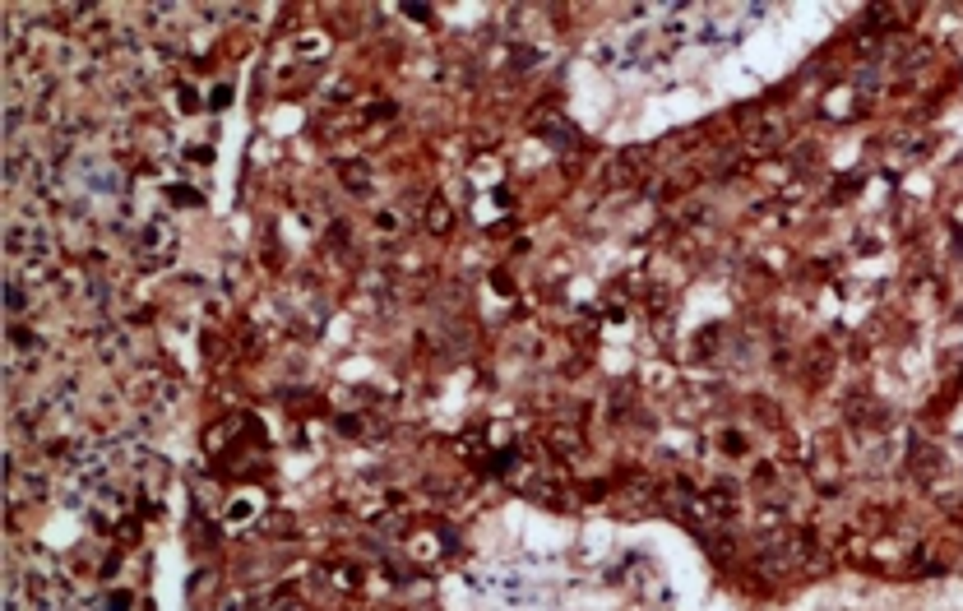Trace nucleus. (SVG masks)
Returning <instances> with one entry per match:
<instances>
[{
    "instance_id": "f257e3e1",
    "label": "nucleus",
    "mask_w": 963,
    "mask_h": 611,
    "mask_svg": "<svg viewBox=\"0 0 963 611\" xmlns=\"http://www.w3.org/2000/svg\"><path fill=\"white\" fill-rule=\"evenodd\" d=\"M139 259L149 264V269H162V264L176 259V232L167 218H149L144 236H139Z\"/></svg>"
},
{
    "instance_id": "f03ea898",
    "label": "nucleus",
    "mask_w": 963,
    "mask_h": 611,
    "mask_svg": "<svg viewBox=\"0 0 963 611\" xmlns=\"http://www.w3.org/2000/svg\"><path fill=\"white\" fill-rule=\"evenodd\" d=\"M130 607V593H116V598H102L93 611H126Z\"/></svg>"
}]
</instances>
